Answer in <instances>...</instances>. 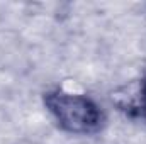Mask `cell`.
I'll use <instances>...</instances> for the list:
<instances>
[{"label": "cell", "mask_w": 146, "mask_h": 144, "mask_svg": "<svg viewBox=\"0 0 146 144\" xmlns=\"http://www.w3.org/2000/svg\"><path fill=\"white\" fill-rule=\"evenodd\" d=\"M42 104L56 126L72 136H94L102 131L107 120L95 98L60 87L44 92Z\"/></svg>", "instance_id": "cell-1"}, {"label": "cell", "mask_w": 146, "mask_h": 144, "mask_svg": "<svg viewBox=\"0 0 146 144\" xmlns=\"http://www.w3.org/2000/svg\"><path fill=\"white\" fill-rule=\"evenodd\" d=\"M124 107H127L126 110H129V112L134 110L139 117H146V75H145V78L141 80V83H139L136 98L133 102H129L127 105H124Z\"/></svg>", "instance_id": "cell-2"}]
</instances>
